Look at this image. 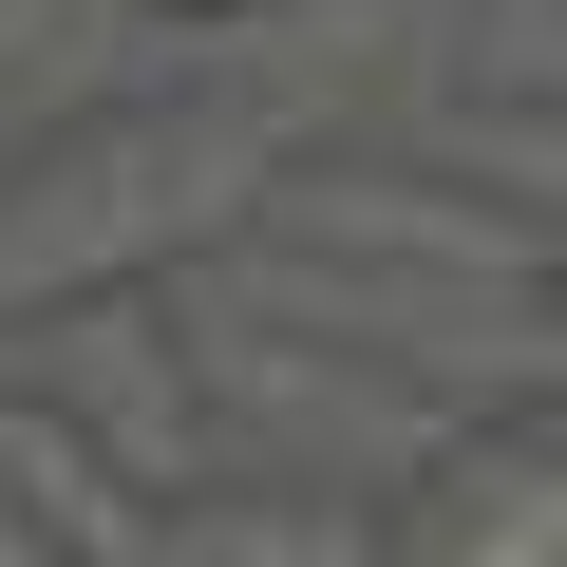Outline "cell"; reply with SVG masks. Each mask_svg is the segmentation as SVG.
<instances>
[{
	"label": "cell",
	"instance_id": "1",
	"mask_svg": "<svg viewBox=\"0 0 567 567\" xmlns=\"http://www.w3.org/2000/svg\"><path fill=\"white\" fill-rule=\"evenodd\" d=\"M0 492L58 529V567H152V511H114V454L58 416H0Z\"/></svg>",
	"mask_w": 567,
	"mask_h": 567
},
{
	"label": "cell",
	"instance_id": "2",
	"mask_svg": "<svg viewBox=\"0 0 567 567\" xmlns=\"http://www.w3.org/2000/svg\"><path fill=\"white\" fill-rule=\"evenodd\" d=\"M548 322H567V246H548Z\"/></svg>",
	"mask_w": 567,
	"mask_h": 567
},
{
	"label": "cell",
	"instance_id": "3",
	"mask_svg": "<svg viewBox=\"0 0 567 567\" xmlns=\"http://www.w3.org/2000/svg\"><path fill=\"white\" fill-rule=\"evenodd\" d=\"M171 20H208V0H171Z\"/></svg>",
	"mask_w": 567,
	"mask_h": 567
}]
</instances>
